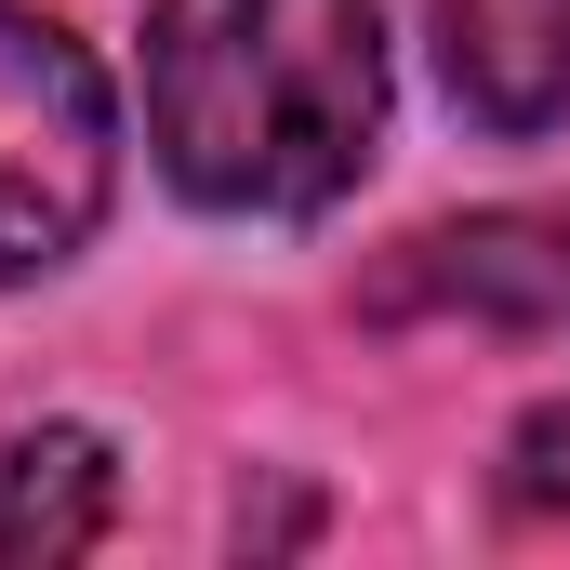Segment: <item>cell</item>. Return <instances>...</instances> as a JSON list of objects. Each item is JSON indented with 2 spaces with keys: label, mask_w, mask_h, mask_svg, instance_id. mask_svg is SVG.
<instances>
[{
  "label": "cell",
  "mask_w": 570,
  "mask_h": 570,
  "mask_svg": "<svg viewBox=\"0 0 570 570\" xmlns=\"http://www.w3.org/2000/svg\"><path fill=\"white\" fill-rule=\"evenodd\" d=\"M107 186H120V107H107V67H94L53 13L0 0V279L67 266V253L94 239Z\"/></svg>",
  "instance_id": "2"
},
{
  "label": "cell",
  "mask_w": 570,
  "mask_h": 570,
  "mask_svg": "<svg viewBox=\"0 0 570 570\" xmlns=\"http://www.w3.org/2000/svg\"><path fill=\"white\" fill-rule=\"evenodd\" d=\"M385 134L372 0H159L146 146L199 213H332Z\"/></svg>",
  "instance_id": "1"
},
{
  "label": "cell",
  "mask_w": 570,
  "mask_h": 570,
  "mask_svg": "<svg viewBox=\"0 0 570 570\" xmlns=\"http://www.w3.org/2000/svg\"><path fill=\"white\" fill-rule=\"evenodd\" d=\"M438 67L464 120L558 134L570 120V0H438Z\"/></svg>",
  "instance_id": "4"
},
{
  "label": "cell",
  "mask_w": 570,
  "mask_h": 570,
  "mask_svg": "<svg viewBox=\"0 0 570 570\" xmlns=\"http://www.w3.org/2000/svg\"><path fill=\"white\" fill-rule=\"evenodd\" d=\"M120 518V464L94 425H27L0 438V558H80Z\"/></svg>",
  "instance_id": "5"
},
{
  "label": "cell",
  "mask_w": 570,
  "mask_h": 570,
  "mask_svg": "<svg viewBox=\"0 0 570 570\" xmlns=\"http://www.w3.org/2000/svg\"><path fill=\"white\" fill-rule=\"evenodd\" d=\"M372 318H464V332H558L570 318V213H451L385 253L358 292Z\"/></svg>",
  "instance_id": "3"
},
{
  "label": "cell",
  "mask_w": 570,
  "mask_h": 570,
  "mask_svg": "<svg viewBox=\"0 0 570 570\" xmlns=\"http://www.w3.org/2000/svg\"><path fill=\"white\" fill-rule=\"evenodd\" d=\"M504 504L518 518H570V399H544L531 425L504 438Z\"/></svg>",
  "instance_id": "6"
}]
</instances>
